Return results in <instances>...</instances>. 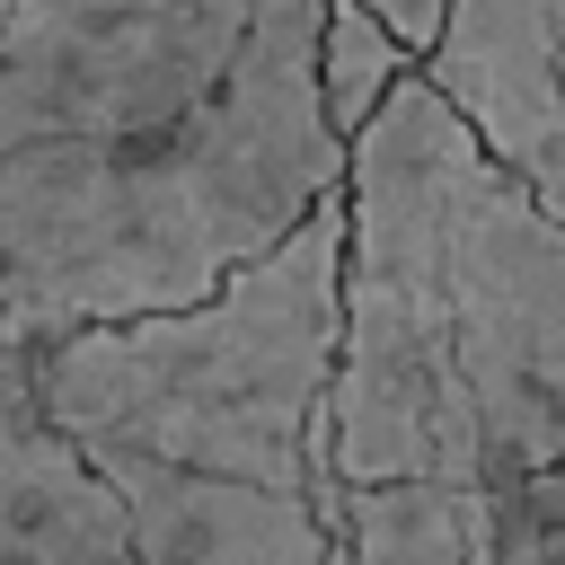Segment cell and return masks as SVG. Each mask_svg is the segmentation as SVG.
<instances>
[{
	"mask_svg": "<svg viewBox=\"0 0 565 565\" xmlns=\"http://www.w3.org/2000/svg\"><path fill=\"white\" fill-rule=\"evenodd\" d=\"M335 486H477L565 468V212L494 168L406 71L344 141Z\"/></svg>",
	"mask_w": 565,
	"mask_h": 565,
	"instance_id": "1",
	"label": "cell"
},
{
	"mask_svg": "<svg viewBox=\"0 0 565 565\" xmlns=\"http://www.w3.org/2000/svg\"><path fill=\"white\" fill-rule=\"evenodd\" d=\"M344 185L318 115V0H256L203 115L132 150H0V327L18 344L212 300Z\"/></svg>",
	"mask_w": 565,
	"mask_h": 565,
	"instance_id": "2",
	"label": "cell"
},
{
	"mask_svg": "<svg viewBox=\"0 0 565 565\" xmlns=\"http://www.w3.org/2000/svg\"><path fill=\"white\" fill-rule=\"evenodd\" d=\"M335 256H344V203L327 194L291 238L221 274L212 300L194 309L18 344L26 406L71 459L238 477L265 494H309L335 521L344 512V486L327 468Z\"/></svg>",
	"mask_w": 565,
	"mask_h": 565,
	"instance_id": "3",
	"label": "cell"
},
{
	"mask_svg": "<svg viewBox=\"0 0 565 565\" xmlns=\"http://www.w3.org/2000/svg\"><path fill=\"white\" fill-rule=\"evenodd\" d=\"M256 0H0V150H132L221 97Z\"/></svg>",
	"mask_w": 565,
	"mask_h": 565,
	"instance_id": "4",
	"label": "cell"
},
{
	"mask_svg": "<svg viewBox=\"0 0 565 565\" xmlns=\"http://www.w3.org/2000/svg\"><path fill=\"white\" fill-rule=\"evenodd\" d=\"M556 18L565 0H441L415 79L450 124L512 168L547 212H565V97H556Z\"/></svg>",
	"mask_w": 565,
	"mask_h": 565,
	"instance_id": "5",
	"label": "cell"
},
{
	"mask_svg": "<svg viewBox=\"0 0 565 565\" xmlns=\"http://www.w3.org/2000/svg\"><path fill=\"white\" fill-rule=\"evenodd\" d=\"M124 521L132 565H344L335 521L309 494H265L238 477H185L150 459H79Z\"/></svg>",
	"mask_w": 565,
	"mask_h": 565,
	"instance_id": "6",
	"label": "cell"
},
{
	"mask_svg": "<svg viewBox=\"0 0 565 565\" xmlns=\"http://www.w3.org/2000/svg\"><path fill=\"white\" fill-rule=\"evenodd\" d=\"M0 565H132L97 477L26 406L18 344L0 353Z\"/></svg>",
	"mask_w": 565,
	"mask_h": 565,
	"instance_id": "7",
	"label": "cell"
},
{
	"mask_svg": "<svg viewBox=\"0 0 565 565\" xmlns=\"http://www.w3.org/2000/svg\"><path fill=\"white\" fill-rule=\"evenodd\" d=\"M344 565H494V494L477 486H344Z\"/></svg>",
	"mask_w": 565,
	"mask_h": 565,
	"instance_id": "8",
	"label": "cell"
},
{
	"mask_svg": "<svg viewBox=\"0 0 565 565\" xmlns=\"http://www.w3.org/2000/svg\"><path fill=\"white\" fill-rule=\"evenodd\" d=\"M415 62L380 35V18L362 0H318V115L335 141H353L371 124V106L406 79Z\"/></svg>",
	"mask_w": 565,
	"mask_h": 565,
	"instance_id": "9",
	"label": "cell"
},
{
	"mask_svg": "<svg viewBox=\"0 0 565 565\" xmlns=\"http://www.w3.org/2000/svg\"><path fill=\"white\" fill-rule=\"evenodd\" d=\"M362 9L380 18V35H388V44L406 53V62H415V53L433 44V18H441V0H362Z\"/></svg>",
	"mask_w": 565,
	"mask_h": 565,
	"instance_id": "10",
	"label": "cell"
},
{
	"mask_svg": "<svg viewBox=\"0 0 565 565\" xmlns=\"http://www.w3.org/2000/svg\"><path fill=\"white\" fill-rule=\"evenodd\" d=\"M9 344H18V335H9V327H0V353H9Z\"/></svg>",
	"mask_w": 565,
	"mask_h": 565,
	"instance_id": "11",
	"label": "cell"
}]
</instances>
